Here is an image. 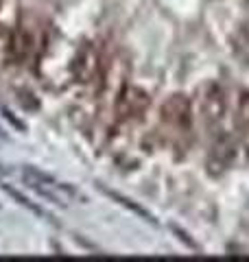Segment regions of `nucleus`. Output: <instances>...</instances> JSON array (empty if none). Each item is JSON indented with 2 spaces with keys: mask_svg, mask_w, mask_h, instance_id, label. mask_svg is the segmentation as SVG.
Instances as JSON below:
<instances>
[{
  "mask_svg": "<svg viewBox=\"0 0 249 262\" xmlns=\"http://www.w3.org/2000/svg\"><path fill=\"white\" fill-rule=\"evenodd\" d=\"M160 125L169 140H181L190 134L193 127V110L184 94H173L169 101L162 105Z\"/></svg>",
  "mask_w": 249,
  "mask_h": 262,
  "instance_id": "1",
  "label": "nucleus"
},
{
  "mask_svg": "<svg viewBox=\"0 0 249 262\" xmlns=\"http://www.w3.org/2000/svg\"><path fill=\"white\" fill-rule=\"evenodd\" d=\"M149 107V94L144 90L134 88V85H125L118 96H116L114 114L116 122H136L138 118H142V114Z\"/></svg>",
  "mask_w": 249,
  "mask_h": 262,
  "instance_id": "2",
  "label": "nucleus"
},
{
  "mask_svg": "<svg viewBox=\"0 0 249 262\" xmlns=\"http://www.w3.org/2000/svg\"><path fill=\"white\" fill-rule=\"evenodd\" d=\"M225 114V94L223 88L217 83H208L199 98V122L203 125V129L214 131Z\"/></svg>",
  "mask_w": 249,
  "mask_h": 262,
  "instance_id": "3",
  "label": "nucleus"
},
{
  "mask_svg": "<svg viewBox=\"0 0 249 262\" xmlns=\"http://www.w3.org/2000/svg\"><path fill=\"white\" fill-rule=\"evenodd\" d=\"M24 179H27V184L35 188L39 194L53 199L55 203H66V201H68V196H72V190L66 184L55 182V179H51L44 173H39V170L27 168V170H24Z\"/></svg>",
  "mask_w": 249,
  "mask_h": 262,
  "instance_id": "4",
  "label": "nucleus"
},
{
  "mask_svg": "<svg viewBox=\"0 0 249 262\" xmlns=\"http://www.w3.org/2000/svg\"><path fill=\"white\" fill-rule=\"evenodd\" d=\"M7 63H11V29H5L0 24V70Z\"/></svg>",
  "mask_w": 249,
  "mask_h": 262,
  "instance_id": "5",
  "label": "nucleus"
},
{
  "mask_svg": "<svg viewBox=\"0 0 249 262\" xmlns=\"http://www.w3.org/2000/svg\"><path fill=\"white\" fill-rule=\"evenodd\" d=\"M236 125L240 131H249V92H245L240 96L238 103V112H236Z\"/></svg>",
  "mask_w": 249,
  "mask_h": 262,
  "instance_id": "6",
  "label": "nucleus"
}]
</instances>
